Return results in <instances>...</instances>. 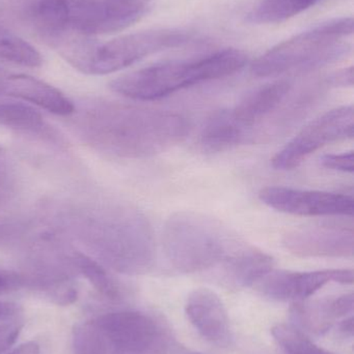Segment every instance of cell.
<instances>
[{"instance_id":"f546056e","label":"cell","mask_w":354,"mask_h":354,"mask_svg":"<svg viewBox=\"0 0 354 354\" xmlns=\"http://www.w3.org/2000/svg\"><path fill=\"white\" fill-rule=\"evenodd\" d=\"M10 354H39V347L35 342L25 343Z\"/></svg>"},{"instance_id":"4fadbf2b","label":"cell","mask_w":354,"mask_h":354,"mask_svg":"<svg viewBox=\"0 0 354 354\" xmlns=\"http://www.w3.org/2000/svg\"><path fill=\"white\" fill-rule=\"evenodd\" d=\"M283 245L299 257L346 258L354 253L353 227L311 225L289 231Z\"/></svg>"},{"instance_id":"277c9868","label":"cell","mask_w":354,"mask_h":354,"mask_svg":"<svg viewBox=\"0 0 354 354\" xmlns=\"http://www.w3.org/2000/svg\"><path fill=\"white\" fill-rule=\"evenodd\" d=\"M162 245L175 270L193 274L224 263L243 243L212 218L197 212H179L166 220Z\"/></svg>"},{"instance_id":"52a82bcc","label":"cell","mask_w":354,"mask_h":354,"mask_svg":"<svg viewBox=\"0 0 354 354\" xmlns=\"http://www.w3.org/2000/svg\"><path fill=\"white\" fill-rule=\"evenodd\" d=\"M292 91L289 81H274L254 89L245 95L232 109H228L233 120L242 131L245 143L256 138L272 136L294 120L301 107H285Z\"/></svg>"},{"instance_id":"603a6c76","label":"cell","mask_w":354,"mask_h":354,"mask_svg":"<svg viewBox=\"0 0 354 354\" xmlns=\"http://www.w3.org/2000/svg\"><path fill=\"white\" fill-rule=\"evenodd\" d=\"M272 335L285 354H334L316 345L294 326L276 324L272 328Z\"/></svg>"},{"instance_id":"7402d4cb","label":"cell","mask_w":354,"mask_h":354,"mask_svg":"<svg viewBox=\"0 0 354 354\" xmlns=\"http://www.w3.org/2000/svg\"><path fill=\"white\" fill-rule=\"evenodd\" d=\"M0 124L27 132L43 130L44 120L35 108L21 102L0 101Z\"/></svg>"},{"instance_id":"9a60e30c","label":"cell","mask_w":354,"mask_h":354,"mask_svg":"<svg viewBox=\"0 0 354 354\" xmlns=\"http://www.w3.org/2000/svg\"><path fill=\"white\" fill-rule=\"evenodd\" d=\"M353 293H347L319 301H297L290 312L295 328L305 334L322 336L337 320L353 313Z\"/></svg>"},{"instance_id":"7a4b0ae2","label":"cell","mask_w":354,"mask_h":354,"mask_svg":"<svg viewBox=\"0 0 354 354\" xmlns=\"http://www.w3.org/2000/svg\"><path fill=\"white\" fill-rule=\"evenodd\" d=\"M247 62L245 52L229 48L197 59L161 62L128 73L112 81L110 88L129 99L155 101L200 83L231 76Z\"/></svg>"},{"instance_id":"d6a6232c","label":"cell","mask_w":354,"mask_h":354,"mask_svg":"<svg viewBox=\"0 0 354 354\" xmlns=\"http://www.w3.org/2000/svg\"><path fill=\"white\" fill-rule=\"evenodd\" d=\"M6 75H8V71L0 68V95H2V91H3L4 81H6Z\"/></svg>"},{"instance_id":"ba28073f","label":"cell","mask_w":354,"mask_h":354,"mask_svg":"<svg viewBox=\"0 0 354 354\" xmlns=\"http://www.w3.org/2000/svg\"><path fill=\"white\" fill-rule=\"evenodd\" d=\"M112 354H168L170 335L161 322L135 311L112 312L95 320Z\"/></svg>"},{"instance_id":"9c48e42d","label":"cell","mask_w":354,"mask_h":354,"mask_svg":"<svg viewBox=\"0 0 354 354\" xmlns=\"http://www.w3.org/2000/svg\"><path fill=\"white\" fill-rule=\"evenodd\" d=\"M353 136V106L335 108L310 122L292 140L289 141L272 158V167L276 170L294 169L322 147Z\"/></svg>"},{"instance_id":"30bf717a","label":"cell","mask_w":354,"mask_h":354,"mask_svg":"<svg viewBox=\"0 0 354 354\" xmlns=\"http://www.w3.org/2000/svg\"><path fill=\"white\" fill-rule=\"evenodd\" d=\"M148 0H70V30L85 35L116 32L141 20Z\"/></svg>"},{"instance_id":"5b68a950","label":"cell","mask_w":354,"mask_h":354,"mask_svg":"<svg viewBox=\"0 0 354 354\" xmlns=\"http://www.w3.org/2000/svg\"><path fill=\"white\" fill-rule=\"evenodd\" d=\"M191 39V33L180 29H151L101 44L74 39L62 46V55L80 72L106 75L124 70L153 54L183 47Z\"/></svg>"},{"instance_id":"cb8c5ba5","label":"cell","mask_w":354,"mask_h":354,"mask_svg":"<svg viewBox=\"0 0 354 354\" xmlns=\"http://www.w3.org/2000/svg\"><path fill=\"white\" fill-rule=\"evenodd\" d=\"M73 262L77 270L102 295L110 299H118L120 295L118 286L101 264L81 253L74 254Z\"/></svg>"},{"instance_id":"6da1fadb","label":"cell","mask_w":354,"mask_h":354,"mask_svg":"<svg viewBox=\"0 0 354 354\" xmlns=\"http://www.w3.org/2000/svg\"><path fill=\"white\" fill-rule=\"evenodd\" d=\"M191 124L182 114L168 110L109 105L97 116V139L121 157L148 158L180 145Z\"/></svg>"},{"instance_id":"7c38bea8","label":"cell","mask_w":354,"mask_h":354,"mask_svg":"<svg viewBox=\"0 0 354 354\" xmlns=\"http://www.w3.org/2000/svg\"><path fill=\"white\" fill-rule=\"evenodd\" d=\"M353 270H324L291 272L272 270L258 283V290L276 301H303L330 283L353 284Z\"/></svg>"},{"instance_id":"4dcf8cb0","label":"cell","mask_w":354,"mask_h":354,"mask_svg":"<svg viewBox=\"0 0 354 354\" xmlns=\"http://www.w3.org/2000/svg\"><path fill=\"white\" fill-rule=\"evenodd\" d=\"M353 316H351V317L343 320L342 324H340V332L342 333V334H344L345 336L353 338Z\"/></svg>"},{"instance_id":"3957f363","label":"cell","mask_w":354,"mask_h":354,"mask_svg":"<svg viewBox=\"0 0 354 354\" xmlns=\"http://www.w3.org/2000/svg\"><path fill=\"white\" fill-rule=\"evenodd\" d=\"M353 33V19H332L274 46L251 64L259 78L305 74L346 57L351 45L344 41Z\"/></svg>"},{"instance_id":"5bb4252c","label":"cell","mask_w":354,"mask_h":354,"mask_svg":"<svg viewBox=\"0 0 354 354\" xmlns=\"http://www.w3.org/2000/svg\"><path fill=\"white\" fill-rule=\"evenodd\" d=\"M185 313L193 328L212 345L226 348L234 336L228 312L220 297L208 288L191 291L185 304Z\"/></svg>"},{"instance_id":"d6986e66","label":"cell","mask_w":354,"mask_h":354,"mask_svg":"<svg viewBox=\"0 0 354 354\" xmlns=\"http://www.w3.org/2000/svg\"><path fill=\"white\" fill-rule=\"evenodd\" d=\"M201 145L210 153H220L245 145L242 132L228 109L212 114L202 129Z\"/></svg>"},{"instance_id":"e0dca14e","label":"cell","mask_w":354,"mask_h":354,"mask_svg":"<svg viewBox=\"0 0 354 354\" xmlns=\"http://www.w3.org/2000/svg\"><path fill=\"white\" fill-rule=\"evenodd\" d=\"M274 268L272 256L245 243L222 263L228 282L241 288L257 285Z\"/></svg>"},{"instance_id":"8fae6325","label":"cell","mask_w":354,"mask_h":354,"mask_svg":"<svg viewBox=\"0 0 354 354\" xmlns=\"http://www.w3.org/2000/svg\"><path fill=\"white\" fill-rule=\"evenodd\" d=\"M259 198L270 208L301 216H353V195L308 191L286 187H266L259 193Z\"/></svg>"},{"instance_id":"83f0119b","label":"cell","mask_w":354,"mask_h":354,"mask_svg":"<svg viewBox=\"0 0 354 354\" xmlns=\"http://www.w3.org/2000/svg\"><path fill=\"white\" fill-rule=\"evenodd\" d=\"M24 284V279L19 274L0 268V293L17 290Z\"/></svg>"},{"instance_id":"ac0fdd59","label":"cell","mask_w":354,"mask_h":354,"mask_svg":"<svg viewBox=\"0 0 354 354\" xmlns=\"http://www.w3.org/2000/svg\"><path fill=\"white\" fill-rule=\"evenodd\" d=\"M70 0H33L27 17L37 32L48 39H62L68 31Z\"/></svg>"},{"instance_id":"d4e9b609","label":"cell","mask_w":354,"mask_h":354,"mask_svg":"<svg viewBox=\"0 0 354 354\" xmlns=\"http://www.w3.org/2000/svg\"><path fill=\"white\" fill-rule=\"evenodd\" d=\"M74 348L77 354H112L107 339L95 320L75 328Z\"/></svg>"},{"instance_id":"2e32d148","label":"cell","mask_w":354,"mask_h":354,"mask_svg":"<svg viewBox=\"0 0 354 354\" xmlns=\"http://www.w3.org/2000/svg\"><path fill=\"white\" fill-rule=\"evenodd\" d=\"M2 95L22 100L56 115H70L75 111L74 104L62 91L29 75L8 72Z\"/></svg>"},{"instance_id":"8992f818","label":"cell","mask_w":354,"mask_h":354,"mask_svg":"<svg viewBox=\"0 0 354 354\" xmlns=\"http://www.w3.org/2000/svg\"><path fill=\"white\" fill-rule=\"evenodd\" d=\"M99 226L100 253L118 272L147 274L156 260L153 231L147 218L136 209L116 207L106 214Z\"/></svg>"},{"instance_id":"ffe728a7","label":"cell","mask_w":354,"mask_h":354,"mask_svg":"<svg viewBox=\"0 0 354 354\" xmlns=\"http://www.w3.org/2000/svg\"><path fill=\"white\" fill-rule=\"evenodd\" d=\"M320 0H262L247 15L251 24H276L284 22L309 10Z\"/></svg>"},{"instance_id":"4316f807","label":"cell","mask_w":354,"mask_h":354,"mask_svg":"<svg viewBox=\"0 0 354 354\" xmlns=\"http://www.w3.org/2000/svg\"><path fill=\"white\" fill-rule=\"evenodd\" d=\"M20 332L21 326L17 324H6L0 326V353H6L14 345Z\"/></svg>"},{"instance_id":"f1b7e54d","label":"cell","mask_w":354,"mask_h":354,"mask_svg":"<svg viewBox=\"0 0 354 354\" xmlns=\"http://www.w3.org/2000/svg\"><path fill=\"white\" fill-rule=\"evenodd\" d=\"M330 83L334 86H353V68H345L333 75L330 78Z\"/></svg>"},{"instance_id":"484cf974","label":"cell","mask_w":354,"mask_h":354,"mask_svg":"<svg viewBox=\"0 0 354 354\" xmlns=\"http://www.w3.org/2000/svg\"><path fill=\"white\" fill-rule=\"evenodd\" d=\"M320 164L326 169L335 170V171L344 172V174H353L354 171V155L351 153H330L324 155L320 158Z\"/></svg>"},{"instance_id":"1f68e13d","label":"cell","mask_w":354,"mask_h":354,"mask_svg":"<svg viewBox=\"0 0 354 354\" xmlns=\"http://www.w3.org/2000/svg\"><path fill=\"white\" fill-rule=\"evenodd\" d=\"M12 310V306L8 305V304L2 303V301H0V317H2V316L8 315Z\"/></svg>"},{"instance_id":"44dd1931","label":"cell","mask_w":354,"mask_h":354,"mask_svg":"<svg viewBox=\"0 0 354 354\" xmlns=\"http://www.w3.org/2000/svg\"><path fill=\"white\" fill-rule=\"evenodd\" d=\"M0 58L27 68H39L43 64L39 52L30 44L0 25Z\"/></svg>"}]
</instances>
